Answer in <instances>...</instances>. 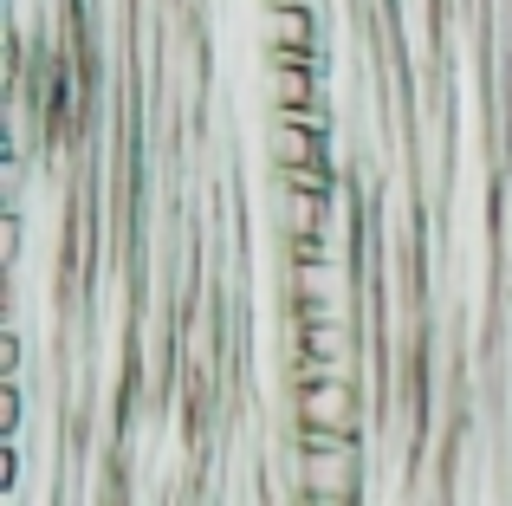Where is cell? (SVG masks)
Masks as SVG:
<instances>
[{"label": "cell", "mask_w": 512, "mask_h": 506, "mask_svg": "<svg viewBox=\"0 0 512 506\" xmlns=\"http://www.w3.org/2000/svg\"><path fill=\"white\" fill-rule=\"evenodd\" d=\"M292 500L312 506H363V448L331 435L292 429Z\"/></svg>", "instance_id": "cell-1"}, {"label": "cell", "mask_w": 512, "mask_h": 506, "mask_svg": "<svg viewBox=\"0 0 512 506\" xmlns=\"http://www.w3.org/2000/svg\"><path fill=\"white\" fill-rule=\"evenodd\" d=\"M292 429L305 435H331V442H357L363 435V396L350 377H325L292 390Z\"/></svg>", "instance_id": "cell-2"}, {"label": "cell", "mask_w": 512, "mask_h": 506, "mask_svg": "<svg viewBox=\"0 0 512 506\" xmlns=\"http://www.w3.org/2000/svg\"><path fill=\"white\" fill-rule=\"evenodd\" d=\"M266 65H318V7L312 0H260Z\"/></svg>", "instance_id": "cell-3"}, {"label": "cell", "mask_w": 512, "mask_h": 506, "mask_svg": "<svg viewBox=\"0 0 512 506\" xmlns=\"http://www.w3.org/2000/svg\"><path fill=\"white\" fill-rule=\"evenodd\" d=\"M331 143V111H273V130H266V150H273V176L279 169H312V163H331L325 156Z\"/></svg>", "instance_id": "cell-4"}, {"label": "cell", "mask_w": 512, "mask_h": 506, "mask_svg": "<svg viewBox=\"0 0 512 506\" xmlns=\"http://www.w3.org/2000/svg\"><path fill=\"white\" fill-rule=\"evenodd\" d=\"M266 104L273 111H318L325 104L318 65H266Z\"/></svg>", "instance_id": "cell-5"}, {"label": "cell", "mask_w": 512, "mask_h": 506, "mask_svg": "<svg viewBox=\"0 0 512 506\" xmlns=\"http://www.w3.org/2000/svg\"><path fill=\"white\" fill-rule=\"evenodd\" d=\"M26 429V383H0V442H20Z\"/></svg>", "instance_id": "cell-6"}]
</instances>
